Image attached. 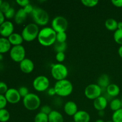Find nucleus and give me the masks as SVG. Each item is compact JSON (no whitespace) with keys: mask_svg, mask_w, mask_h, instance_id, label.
Returning a JSON list of instances; mask_svg holds the SVG:
<instances>
[{"mask_svg":"<svg viewBox=\"0 0 122 122\" xmlns=\"http://www.w3.org/2000/svg\"><path fill=\"white\" fill-rule=\"evenodd\" d=\"M57 33L50 27H45L39 31L38 40L39 44L44 46H50L56 42Z\"/></svg>","mask_w":122,"mask_h":122,"instance_id":"obj_1","label":"nucleus"},{"mask_svg":"<svg viewBox=\"0 0 122 122\" xmlns=\"http://www.w3.org/2000/svg\"><path fill=\"white\" fill-rule=\"evenodd\" d=\"M56 95L61 97H68L72 93L73 86L70 81L67 79L61 80L56 82L54 85Z\"/></svg>","mask_w":122,"mask_h":122,"instance_id":"obj_2","label":"nucleus"},{"mask_svg":"<svg viewBox=\"0 0 122 122\" xmlns=\"http://www.w3.org/2000/svg\"><path fill=\"white\" fill-rule=\"evenodd\" d=\"M31 15L35 23L38 26H45L50 20V16L47 11L40 7H34Z\"/></svg>","mask_w":122,"mask_h":122,"instance_id":"obj_3","label":"nucleus"},{"mask_svg":"<svg viewBox=\"0 0 122 122\" xmlns=\"http://www.w3.org/2000/svg\"><path fill=\"white\" fill-rule=\"evenodd\" d=\"M39 26L35 23H30L26 25L21 32L23 40L26 42H32L38 38L39 33Z\"/></svg>","mask_w":122,"mask_h":122,"instance_id":"obj_4","label":"nucleus"},{"mask_svg":"<svg viewBox=\"0 0 122 122\" xmlns=\"http://www.w3.org/2000/svg\"><path fill=\"white\" fill-rule=\"evenodd\" d=\"M40 98L36 94L29 93L23 99V104L25 108L29 111H35L41 106Z\"/></svg>","mask_w":122,"mask_h":122,"instance_id":"obj_5","label":"nucleus"},{"mask_svg":"<svg viewBox=\"0 0 122 122\" xmlns=\"http://www.w3.org/2000/svg\"><path fill=\"white\" fill-rule=\"evenodd\" d=\"M51 73L53 78L58 81L66 79L69 71L65 65L62 63H57L51 66Z\"/></svg>","mask_w":122,"mask_h":122,"instance_id":"obj_6","label":"nucleus"},{"mask_svg":"<svg viewBox=\"0 0 122 122\" xmlns=\"http://www.w3.org/2000/svg\"><path fill=\"white\" fill-rule=\"evenodd\" d=\"M51 27L56 33L66 32L68 27V21L64 17L57 16L52 19Z\"/></svg>","mask_w":122,"mask_h":122,"instance_id":"obj_7","label":"nucleus"},{"mask_svg":"<svg viewBox=\"0 0 122 122\" xmlns=\"http://www.w3.org/2000/svg\"><path fill=\"white\" fill-rule=\"evenodd\" d=\"M84 94L88 99L95 100L99 97L101 96L102 88L97 84H89L85 89Z\"/></svg>","mask_w":122,"mask_h":122,"instance_id":"obj_8","label":"nucleus"},{"mask_svg":"<svg viewBox=\"0 0 122 122\" xmlns=\"http://www.w3.org/2000/svg\"><path fill=\"white\" fill-rule=\"evenodd\" d=\"M10 56L14 61L20 63L26 56V50L23 45L13 46L10 51Z\"/></svg>","mask_w":122,"mask_h":122,"instance_id":"obj_9","label":"nucleus"},{"mask_svg":"<svg viewBox=\"0 0 122 122\" xmlns=\"http://www.w3.org/2000/svg\"><path fill=\"white\" fill-rule=\"evenodd\" d=\"M33 87L38 92H44L48 90L50 86V81L45 76H38L33 80Z\"/></svg>","mask_w":122,"mask_h":122,"instance_id":"obj_10","label":"nucleus"},{"mask_svg":"<svg viewBox=\"0 0 122 122\" xmlns=\"http://www.w3.org/2000/svg\"><path fill=\"white\" fill-rule=\"evenodd\" d=\"M7 102L10 104H17L21 100V96L18 89L15 88H10L5 94Z\"/></svg>","mask_w":122,"mask_h":122,"instance_id":"obj_11","label":"nucleus"},{"mask_svg":"<svg viewBox=\"0 0 122 122\" xmlns=\"http://www.w3.org/2000/svg\"><path fill=\"white\" fill-rule=\"evenodd\" d=\"M14 26L10 21H5L0 26V35L4 38H8L14 33Z\"/></svg>","mask_w":122,"mask_h":122,"instance_id":"obj_12","label":"nucleus"},{"mask_svg":"<svg viewBox=\"0 0 122 122\" xmlns=\"http://www.w3.org/2000/svg\"><path fill=\"white\" fill-rule=\"evenodd\" d=\"M35 68L34 63L30 59L25 58L20 63V69L23 73L29 74L33 71Z\"/></svg>","mask_w":122,"mask_h":122,"instance_id":"obj_13","label":"nucleus"},{"mask_svg":"<svg viewBox=\"0 0 122 122\" xmlns=\"http://www.w3.org/2000/svg\"><path fill=\"white\" fill-rule=\"evenodd\" d=\"M93 105L95 109L98 112L104 111L108 105V100L106 97L101 95L94 100Z\"/></svg>","mask_w":122,"mask_h":122,"instance_id":"obj_14","label":"nucleus"},{"mask_svg":"<svg viewBox=\"0 0 122 122\" xmlns=\"http://www.w3.org/2000/svg\"><path fill=\"white\" fill-rule=\"evenodd\" d=\"M64 111L67 115L73 117L78 112L77 104L74 101H67L64 106Z\"/></svg>","mask_w":122,"mask_h":122,"instance_id":"obj_15","label":"nucleus"},{"mask_svg":"<svg viewBox=\"0 0 122 122\" xmlns=\"http://www.w3.org/2000/svg\"><path fill=\"white\" fill-rule=\"evenodd\" d=\"M90 120V114L84 110H78L73 116V121L75 122H89Z\"/></svg>","mask_w":122,"mask_h":122,"instance_id":"obj_16","label":"nucleus"},{"mask_svg":"<svg viewBox=\"0 0 122 122\" xmlns=\"http://www.w3.org/2000/svg\"><path fill=\"white\" fill-rule=\"evenodd\" d=\"M8 39L11 45H13V46L21 45L24 41L21 35L17 33H13L8 37Z\"/></svg>","mask_w":122,"mask_h":122,"instance_id":"obj_17","label":"nucleus"},{"mask_svg":"<svg viewBox=\"0 0 122 122\" xmlns=\"http://www.w3.org/2000/svg\"><path fill=\"white\" fill-rule=\"evenodd\" d=\"M107 95L111 97H116L119 95L120 89L119 86L114 83H110L106 88Z\"/></svg>","mask_w":122,"mask_h":122,"instance_id":"obj_18","label":"nucleus"},{"mask_svg":"<svg viewBox=\"0 0 122 122\" xmlns=\"http://www.w3.org/2000/svg\"><path fill=\"white\" fill-rule=\"evenodd\" d=\"M11 45L8 38L1 37L0 38V54H4L10 51Z\"/></svg>","mask_w":122,"mask_h":122,"instance_id":"obj_19","label":"nucleus"},{"mask_svg":"<svg viewBox=\"0 0 122 122\" xmlns=\"http://www.w3.org/2000/svg\"><path fill=\"white\" fill-rule=\"evenodd\" d=\"M48 122H64L61 113L56 110H52L48 114Z\"/></svg>","mask_w":122,"mask_h":122,"instance_id":"obj_20","label":"nucleus"},{"mask_svg":"<svg viewBox=\"0 0 122 122\" xmlns=\"http://www.w3.org/2000/svg\"><path fill=\"white\" fill-rule=\"evenodd\" d=\"M27 14L24 11L23 8H20L15 13L14 21L17 25H21L26 20Z\"/></svg>","mask_w":122,"mask_h":122,"instance_id":"obj_21","label":"nucleus"},{"mask_svg":"<svg viewBox=\"0 0 122 122\" xmlns=\"http://www.w3.org/2000/svg\"><path fill=\"white\" fill-rule=\"evenodd\" d=\"M110 83V78L106 74H102L99 76L97 80V85H98L101 88H107Z\"/></svg>","mask_w":122,"mask_h":122,"instance_id":"obj_22","label":"nucleus"},{"mask_svg":"<svg viewBox=\"0 0 122 122\" xmlns=\"http://www.w3.org/2000/svg\"><path fill=\"white\" fill-rule=\"evenodd\" d=\"M118 22L114 19L110 18L108 19L105 22V26L107 30L110 31H114L117 30Z\"/></svg>","mask_w":122,"mask_h":122,"instance_id":"obj_23","label":"nucleus"},{"mask_svg":"<svg viewBox=\"0 0 122 122\" xmlns=\"http://www.w3.org/2000/svg\"><path fill=\"white\" fill-rule=\"evenodd\" d=\"M110 108L113 112H116L122 108V101L119 98H114L110 103Z\"/></svg>","mask_w":122,"mask_h":122,"instance_id":"obj_24","label":"nucleus"},{"mask_svg":"<svg viewBox=\"0 0 122 122\" xmlns=\"http://www.w3.org/2000/svg\"><path fill=\"white\" fill-rule=\"evenodd\" d=\"M66 42H58L56 41L54 44V50L57 53L64 52L67 49Z\"/></svg>","mask_w":122,"mask_h":122,"instance_id":"obj_25","label":"nucleus"},{"mask_svg":"<svg viewBox=\"0 0 122 122\" xmlns=\"http://www.w3.org/2000/svg\"><path fill=\"white\" fill-rule=\"evenodd\" d=\"M10 118L9 112L5 108L0 110V122H7Z\"/></svg>","mask_w":122,"mask_h":122,"instance_id":"obj_26","label":"nucleus"},{"mask_svg":"<svg viewBox=\"0 0 122 122\" xmlns=\"http://www.w3.org/2000/svg\"><path fill=\"white\" fill-rule=\"evenodd\" d=\"M34 122H48V116L39 112L35 117Z\"/></svg>","mask_w":122,"mask_h":122,"instance_id":"obj_27","label":"nucleus"},{"mask_svg":"<svg viewBox=\"0 0 122 122\" xmlns=\"http://www.w3.org/2000/svg\"><path fill=\"white\" fill-rule=\"evenodd\" d=\"M114 40L117 44L122 45V30L117 29L114 32L113 35Z\"/></svg>","mask_w":122,"mask_h":122,"instance_id":"obj_28","label":"nucleus"},{"mask_svg":"<svg viewBox=\"0 0 122 122\" xmlns=\"http://www.w3.org/2000/svg\"><path fill=\"white\" fill-rule=\"evenodd\" d=\"M112 121L113 122H122V108L113 113L112 115Z\"/></svg>","mask_w":122,"mask_h":122,"instance_id":"obj_29","label":"nucleus"},{"mask_svg":"<svg viewBox=\"0 0 122 122\" xmlns=\"http://www.w3.org/2000/svg\"><path fill=\"white\" fill-rule=\"evenodd\" d=\"M81 2L83 5L87 7H95L98 4V1L97 0H82Z\"/></svg>","mask_w":122,"mask_h":122,"instance_id":"obj_30","label":"nucleus"},{"mask_svg":"<svg viewBox=\"0 0 122 122\" xmlns=\"http://www.w3.org/2000/svg\"><path fill=\"white\" fill-rule=\"evenodd\" d=\"M67 40V34L66 32H59L57 33L56 41L58 42H66Z\"/></svg>","mask_w":122,"mask_h":122,"instance_id":"obj_31","label":"nucleus"},{"mask_svg":"<svg viewBox=\"0 0 122 122\" xmlns=\"http://www.w3.org/2000/svg\"><path fill=\"white\" fill-rule=\"evenodd\" d=\"M19 94H20V96L21 98H25V97L27 96L29 94V89L26 86H21L18 89Z\"/></svg>","mask_w":122,"mask_h":122,"instance_id":"obj_32","label":"nucleus"},{"mask_svg":"<svg viewBox=\"0 0 122 122\" xmlns=\"http://www.w3.org/2000/svg\"><path fill=\"white\" fill-rule=\"evenodd\" d=\"M15 13H16V12H15L14 8H13V7H10V8L4 14L5 17L8 19H12L13 17L14 18Z\"/></svg>","mask_w":122,"mask_h":122,"instance_id":"obj_33","label":"nucleus"},{"mask_svg":"<svg viewBox=\"0 0 122 122\" xmlns=\"http://www.w3.org/2000/svg\"><path fill=\"white\" fill-rule=\"evenodd\" d=\"M10 7L9 2H7V1H3L0 7V11H2L4 14H5L10 8Z\"/></svg>","mask_w":122,"mask_h":122,"instance_id":"obj_34","label":"nucleus"},{"mask_svg":"<svg viewBox=\"0 0 122 122\" xmlns=\"http://www.w3.org/2000/svg\"><path fill=\"white\" fill-rule=\"evenodd\" d=\"M7 101L4 95L0 94V110L4 109L7 106Z\"/></svg>","mask_w":122,"mask_h":122,"instance_id":"obj_35","label":"nucleus"},{"mask_svg":"<svg viewBox=\"0 0 122 122\" xmlns=\"http://www.w3.org/2000/svg\"><path fill=\"white\" fill-rule=\"evenodd\" d=\"M66 58V55L64 52H58L56 55V59L59 63L64 61Z\"/></svg>","mask_w":122,"mask_h":122,"instance_id":"obj_36","label":"nucleus"},{"mask_svg":"<svg viewBox=\"0 0 122 122\" xmlns=\"http://www.w3.org/2000/svg\"><path fill=\"white\" fill-rule=\"evenodd\" d=\"M8 89V88L7 86V85L5 82L1 81L0 82V94H1V95L5 94Z\"/></svg>","mask_w":122,"mask_h":122,"instance_id":"obj_37","label":"nucleus"},{"mask_svg":"<svg viewBox=\"0 0 122 122\" xmlns=\"http://www.w3.org/2000/svg\"><path fill=\"white\" fill-rule=\"evenodd\" d=\"M52 111V110H51V107H50L49 106H48V105L43 106L41 108V110H40V112H41V113H44V114H47V115H48V114H50Z\"/></svg>","mask_w":122,"mask_h":122,"instance_id":"obj_38","label":"nucleus"},{"mask_svg":"<svg viewBox=\"0 0 122 122\" xmlns=\"http://www.w3.org/2000/svg\"><path fill=\"white\" fill-rule=\"evenodd\" d=\"M16 2L18 5L22 7L23 8L30 4V1L28 0H17Z\"/></svg>","mask_w":122,"mask_h":122,"instance_id":"obj_39","label":"nucleus"},{"mask_svg":"<svg viewBox=\"0 0 122 122\" xmlns=\"http://www.w3.org/2000/svg\"><path fill=\"white\" fill-rule=\"evenodd\" d=\"M33 8H34V7H33V6L30 4H28L27 5H26L25 7H24L23 10H24V11L26 12V13L27 14H32V11H33Z\"/></svg>","mask_w":122,"mask_h":122,"instance_id":"obj_40","label":"nucleus"},{"mask_svg":"<svg viewBox=\"0 0 122 122\" xmlns=\"http://www.w3.org/2000/svg\"><path fill=\"white\" fill-rule=\"evenodd\" d=\"M112 3L113 5L118 8L122 7V0H112Z\"/></svg>","mask_w":122,"mask_h":122,"instance_id":"obj_41","label":"nucleus"},{"mask_svg":"<svg viewBox=\"0 0 122 122\" xmlns=\"http://www.w3.org/2000/svg\"><path fill=\"white\" fill-rule=\"evenodd\" d=\"M47 93L50 96H54V95H56V92L54 88H48V89L47 90Z\"/></svg>","mask_w":122,"mask_h":122,"instance_id":"obj_42","label":"nucleus"},{"mask_svg":"<svg viewBox=\"0 0 122 122\" xmlns=\"http://www.w3.org/2000/svg\"><path fill=\"white\" fill-rule=\"evenodd\" d=\"M5 18L4 14L0 11V26L5 21Z\"/></svg>","mask_w":122,"mask_h":122,"instance_id":"obj_43","label":"nucleus"},{"mask_svg":"<svg viewBox=\"0 0 122 122\" xmlns=\"http://www.w3.org/2000/svg\"><path fill=\"white\" fill-rule=\"evenodd\" d=\"M118 54H119V56L122 58V45L119 48V50H118Z\"/></svg>","mask_w":122,"mask_h":122,"instance_id":"obj_44","label":"nucleus"},{"mask_svg":"<svg viewBox=\"0 0 122 122\" xmlns=\"http://www.w3.org/2000/svg\"><path fill=\"white\" fill-rule=\"evenodd\" d=\"M117 29L122 30V21H119V22H118Z\"/></svg>","mask_w":122,"mask_h":122,"instance_id":"obj_45","label":"nucleus"},{"mask_svg":"<svg viewBox=\"0 0 122 122\" xmlns=\"http://www.w3.org/2000/svg\"><path fill=\"white\" fill-rule=\"evenodd\" d=\"M98 114L100 116L103 117L105 114L104 111H100V112H98Z\"/></svg>","mask_w":122,"mask_h":122,"instance_id":"obj_46","label":"nucleus"},{"mask_svg":"<svg viewBox=\"0 0 122 122\" xmlns=\"http://www.w3.org/2000/svg\"><path fill=\"white\" fill-rule=\"evenodd\" d=\"M95 122H105L102 119H98V120H97L96 121H95Z\"/></svg>","mask_w":122,"mask_h":122,"instance_id":"obj_47","label":"nucleus"},{"mask_svg":"<svg viewBox=\"0 0 122 122\" xmlns=\"http://www.w3.org/2000/svg\"><path fill=\"white\" fill-rule=\"evenodd\" d=\"M3 59V55L2 54H0V61Z\"/></svg>","mask_w":122,"mask_h":122,"instance_id":"obj_48","label":"nucleus"},{"mask_svg":"<svg viewBox=\"0 0 122 122\" xmlns=\"http://www.w3.org/2000/svg\"><path fill=\"white\" fill-rule=\"evenodd\" d=\"M2 2H3V1H1V0H0V7H1V4H2Z\"/></svg>","mask_w":122,"mask_h":122,"instance_id":"obj_49","label":"nucleus"},{"mask_svg":"<svg viewBox=\"0 0 122 122\" xmlns=\"http://www.w3.org/2000/svg\"><path fill=\"white\" fill-rule=\"evenodd\" d=\"M113 122L112 120V121H107V122Z\"/></svg>","mask_w":122,"mask_h":122,"instance_id":"obj_50","label":"nucleus"},{"mask_svg":"<svg viewBox=\"0 0 122 122\" xmlns=\"http://www.w3.org/2000/svg\"><path fill=\"white\" fill-rule=\"evenodd\" d=\"M121 101H122V99L121 100Z\"/></svg>","mask_w":122,"mask_h":122,"instance_id":"obj_51","label":"nucleus"},{"mask_svg":"<svg viewBox=\"0 0 122 122\" xmlns=\"http://www.w3.org/2000/svg\"><path fill=\"white\" fill-rule=\"evenodd\" d=\"M75 122L74 121H73V122Z\"/></svg>","mask_w":122,"mask_h":122,"instance_id":"obj_52","label":"nucleus"}]
</instances>
